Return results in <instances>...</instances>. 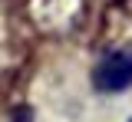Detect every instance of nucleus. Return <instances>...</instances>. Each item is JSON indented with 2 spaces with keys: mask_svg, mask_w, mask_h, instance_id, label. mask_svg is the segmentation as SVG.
<instances>
[{
  "mask_svg": "<svg viewBox=\"0 0 132 122\" xmlns=\"http://www.w3.org/2000/svg\"><path fill=\"white\" fill-rule=\"evenodd\" d=\"M33 27L46 36L76 33L89 13V0H30L27 3Z\"/></svg>",
  "mask_w": 132,
  "mask_h": 122,
  "instance_id": "f257e3e1",
  "label": "nucleus"
},
{
  "mask_svg": "<svg viewBox=\"0 0 132 122\" xmlns=\"http://www.w3.org/2000/svg\"><path fill=\"white\" fill-rule=\"evenodd\" d=\"M93 83L102 92H119V89L132 86V46H112L99 59L96 73H93Z\"/></svg>",
  "mask_w": 132,
  "mask_h": 122,
  "instance_id": "f03ea898",
  "label": "nucleus"
},
{
  "mask_svg": "<svg viewBox=\"0 0 132 122\" xmlns=\"http://www.w3.org/2000/svg\"><path fill=\"white\" fill-rule=\"evenodd\" d=\"M132 36V0H116L112 10L106 13V27H102V40H129Z\"/></svg>",
  "mask_w": 132,
  "mask_h": 122,
  "instance_id": "7ed1b4c3",
  "label": "nucleus"
},
{
  "mask_svg": "<svg viewBox=\"0 0 132 122\" xmlns=\"http://www.w3.org/2000/svg\"><path fill=\"white\" fill-rule=\"evenodd\" d=\"M129 122H132V119H129Z\"/></svg>",
  "mask_w": 132,
  "mask_h": 122,
  "instance_id": "20e7f679",
  "label": "nucleus"
}]
</instances>
